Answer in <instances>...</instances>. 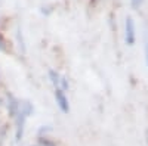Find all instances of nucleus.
Returning <instances> with one entry per match:
<instances>
[{"mask_svg":"<svg viewBox=\"0 0 148 146\" xmlns=\"http://www.w3.org/2000/svg\"><path fill=\"white\" fill-rule=\"evenodd\" d=\"M31 146H56V145L53 142H51L49 139H46V137H40L39 142H37L36 145H31Z\"/></svg>","mask_w":148,"mask_h":146,"instance_id":"obj_6","label":"nucleus"},{"mask_svg":"<svg viewBox=\"0 0 148 146\" xmlns=\"http://www.w3.org/2000/svg\"><path fill=\"white\" fill-rule=\"evenodd\" d=\"M18 109H19V101L15 96L8 94V114H9V117L15 118V115L18 114Z\"/></svg>","mask_w":148,"mask_h":146,"instance_id":"obj_4","label":"nucleus"},{"mask_svg":"<svg viewBox=\"0 0 148 146\" xmlns=\"http://www.w3.org/2000/svg\"><path fill=\"white\" fill-rule=\"evenodd\" d=\"M47 74H49V78H51V83L58 89V87H59V78H61V75L58 74L55 69H49Z\"/></svg>","mask_w":148,"mask_h":146,"instance_id":"obj_5","label":"nucleus"},{"mask_svg":"<svg viewBox=\"0 0 148 146\" xmlns=\"http://www.w3.org/2000/svg\"><path fill=\"white\" fill-rule=\"evenodd\" d=\"M125 40L129 46H133L136 40V28H135V21L132 16H127L125 22Z\"/></svg>","mask_w":148,"mask_h":146,"instance_id":"obj_2","label":"nucleus"},{"mask_svg":"<svg viewBox=\"0 0 148 146\" xmlns=\"http://www.w3.org/2000/svg\"><path fill=\"white\" fill-rule=\"evenodd\" d=\"M144 52H145V62H147V67H148V41L145 43V47H144Z\"/></svg>","mask_w":148,"mask_h":146,"instance_id":"obj_11","label":"nucleus"},{"mask_svg":"<svg viewBox=\"0 0 148 146\" xmlns=\"http://www.w3.org/2000/svg\"><path fill=\"white\" fill-rule=\"evenodd\" d=\"M142 3H144V0H130V6L133 9H139L142 6Z\"/></svg>","mask_w":148,"mask_h":146,"instance_id":"obj_10","label":"nucleus"},{"mask_svg":"<svg viewBox=\"0 0 148 146\" xmlns=\"http://www.w3.org/2000/svg\"><path fill=\"white\" fill-rule=\"evenodd\" d=\"M6 133H8V127L3 124L0 126V146L5 143V139H6Z\"/></svg>","mask_w":148,"mask_h":146,"instance_id":"obj_7","label":"nucleus"},{"mask_svg":"<svg viewBox=\"0 0 148 146\" xmlns=\"http://www.w3.org/2000/svg\"><path fill=\"white\" fill-rule=\"evenodd\" d=\"M0 52H8V43L2 33H0Z\"/></svg>","mask_w":148,"mask_h":146,"instance_id":"obj_8","label":"nucleus"},{"mask_svg":"<svg viewBox=\"0 0 148 146\" xmlns=\"http://www.w3.org/2000/svg\"><path fill=\"white\" fill-rule=\"evenodd\" d=\"M55 101H56V105L59 106V109L62 111L64 114H68L70 112V103H68V99L65 97L64 92L61 89H56L55 90Z\"/></svg>","mask_w":148,"mask_h":146,"instance_id":"obj_3","label":"nucleus"},{"mask_svg":"<svg viewBox=\"0 0 148 146\" xmlns=\"http://www.w3.org/2000/svg\"><path fill=\"white\" fill-rule=\"evenodd\" d=\"M34 108L28 101L19 102V109L18 114L15 115V142L19 143L24 137V131H25V121L27 118L33 114Z\"/></svg>","mask_w":148,"mask_h":146,"instance_id":"obj_1","label":"nucleus"},{"mask_svg":"<svg viewBox=\"0 0 148 146\" xmlns=\"http://www.w3.org/2000/svg\"><path fill=\"white\" fill-rule=\"evenodd\" d=\"M59 86H61V87H58V89H61L62 92H64V90H68L70 86H68V81H67L65 77H61V78H59Z\"/></svg>","mask_w":148,"mask_h":146,"instance_id":"obj_9","label":"nucleus"}]
</instances>
